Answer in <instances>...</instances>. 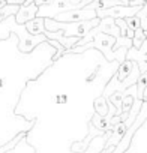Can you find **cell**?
Listing matches in <instances>:
<instances>
[{"mask_svg": "<svg viewBox=\"0 0 147 153\" xmlns=\"http://www.w3.org/2000/svg\"><path fill=\"white\" fill-rule=\"evenodd\" d=\"M93 108H95V113L101 117H107L108 114V99L105 96H98L93 102Z\"/></svg>", "mask_w": 147, "mask_h": 153, "instance_id": "11", "label": "cell"}, {"mask_svg": "<svg viewBox=\"0 0 147 153\" xmlns=\"http://www.w3.org/2000/svg\"><path fill=\"white\" fill-rule=\"evenodd\" d=\"M143 101H147V89L144 90V96H143Z\"/></svg>", "mask_w": 147, "mask_h": 153, "instance_id": "22", "label": "cell"}, {"mask_svg": "<svg viewBox=\"0 0 147 153\" xmlns=\"http://www.w3.org/2000/svg\"><path fill=\"white\" fill-rule=\"evenodd\" d=\"M146 41H147V39H146L144 30H143V29H138V30H135V33H134V38H132V48H135V50L141 48V45H143Z\"/></svg>", "mask_w": 147, "mask_h": 153, "instance_id": "15", "label": "cell"}, {"mask_svg": "<svg viewBox=\"0 0 147 153\" xmlns=\"http://www.w3.org/2000/svg\"><path fill=\"white\" fill-rule=\"evenodd\" d=\"M45 36H47L48 41L59 42L65 50L74 48V47L78 44V41H80V38H68V36H65V33L62 30H59V32H45Z\"/></svg>", "mask_w": 147, "mask_h": 153, "instance_id": "8", "label": "cell"}, {"mask_svg": "<svg viewBox=\"0 0 147 153\" xmlns=\"http://www.w3.org/2000/svg\"><path fill=\"white\" fill-rule=\"evenodd\" d=\"M116 45V38L110 36V35H105V33H98L89 44L83 45V47H74L71 50H66L63 56H68V54H83L86 53L87 50H98L104 59L108 62V63H123L126 60V53H128V48H119V50H113Z\"/></svg>", "mask_w": 147, "mask_h": 153, "instance_id": "1", "label": "cell"}, {"mask_svg": "<svg viewBox=\"0 0 147 153\" xmlns=\"http://www.w3.org/2000/svg\"><path fill=\"white\" fill-rule=\"evenodd\" d=\"M122 101H123V93H120V92H116L108 98V102L111 105H114V108L117 110V116L122 114Z\"/></svg>", "mask_w": 147, "mask_h": 153, "instance_id": "14", "label": "cell"}, {"mask_svg": "<svg viewBox=\"0 0 147 153\" xmlns=\"http://www.w3.org/2000/svg\"><path fill=\"white\" fill-rule=\"evenodd\" d=\"M143 6H125V5H119V6H113L110 9H101L96 11V15L99 20L102 18H114V20H126L131 17H135Z\"/></svg>", "mask_w": 147, "mask_h": 153, "instance_id": "3", "label": "cell"}, {"mask_svg": "<svg viewBox=\"0 0 147 153\" xmlns=\"http://www.w3.org/2000/svg\"><path fill=\"white\" fill-rule=\"evenodd\" d=\"M144 2H146V5H147V0H144Z\"/></svg>", "mask_w": 147, "mask_h": 153, "instance_id": "24", "label": "cell"}, {"mask_svg": "<svg viewBox=\"0 0 147 153\" xmlns=\"http://www.w3.org/2000/svg\"><path fill=\"white\" fill-rule=\"evenodd\" d=\"M27 32L33 36H39V35H45V18H41V17H36L35 20L29 21L24 24Z\"/></svg>", "mask_w": 147, "mask_h": 153, "instance_id": "10", "label": "cell"}, {"mask_svg": "<svg viewBox=\"0 0 147 153\" xmlns=\"http://www.w3.org/2000/svg\"><path fill=\"white\" fill-rule=\"evenodd\" d=\"M126 60H132L138 65L140 72L144 74L147 72V41L141 45V48H129L126 53Z\"/></svg>", "mask_w": 147, "mask_h": 153, "instance_id": "6", "label": "cell"}, {"mask_svg": "<svg viewBox=\"0 0 147 153\" xmlns=\"http://www.w3.org/2000/svg\"><path fill=\"white\" fill-rule=\"evenodd\" d=\"M93 0H81V3H78L77 5V9H81V8H84V6H87L89 3H92ZM120 2H123L125 5H128L129 6V0H120Z\"/></svg>", "mask_w": 147, "mask_h": 153, "instance_id": "19", "label": "cell"}, {"mask_svg": "<svg viewBox=\"0 0 147 153\" xmlns=\"http://www.w3.org/2000/svg\"><path fill=\"white\" fill-rule=\"evenodd\" d=\"M126 131H128L126 123H123V122H122V123L116 125V126L111 129V135H110V138L107 140L105 147H117V146H119V143L123 140V137H125Z\"/></svg>", "mask_w": 147, "mask_h": 153, "instance_id": "9", "label": "cell"}, {"mask_svg": "<svg viewBox=\"0 0 147 153\" xmlns=\"http://www.w3.org/2000/svg\"><path fill=\"white\" fill-rule=\"evenodd\" d=\"M24 135H26L24 132H23V134H18V135H17V137H15V138H14L12 141H9V143H8L6 146H3L2 149H0V153H6V152H8L9 149H14V147L17 146V143H18V141H20V140H21V138H23Z\"/></svg>", "mask_w": 147, "mask_h": 153, "instance_id": "18", "label": "cell"}, {"mask_svg": "<svg viewBox=\"0 0 147 153\" xmlns=\"http://www.w3.org/2000/svg\"><path fill=\"white\" fill-rule=\"evenodd\" d=\"M147 89V72L141 74L140 78H138V83H137V99L143 101V96H144V90Z\"/></svg>", "mask_w": 147, "mask_h": 153, "instance_id": "13", "label": "cell"}, {"mask_svg": "<svg viewBox=\"0 0 147 153\" xmlns=\"http://www.w3.org/2000/svg\"><path fill=\"white\" fill-rule=\"evenodd\" d=\"M38 11H39V6H36L35 3L20 6V11H18L17 15H15V21H17V24L24 26L26 23L35 20L36 15H38Z\"/></svg>", "mask_w": 147, "mask_h": 153, "instance_id": "7", "label": "cell"}, {"mask_svg": "<svg viewBox=\"0 0 147 153\" xmlns=\"http://www.w3.org/2000/svg\"><path fill=\"white\" fill-rule=\"evenodd\" d=\"M95 18H98L96 11L89 9V8H81V9H71L68 12L59 14L53 20L59 23H81V21H90Z\"/></svg>", "mask_w": 147, "mask_h": 153, "instance_id": "4", "label": "cell"}, {"mask_svg": "<svg viewBox=\"0 0 147 153\" xmlns=\"http://www.w3.org/2000/svg\"><path fill=\"white\" fill-rule=\"evenodd\" d=\"M27 0H6L8 5H18V6H23Z\"/></svg>", "mask_w": 147, "mask_h": 153, "instance_id": "21", "label": "cell"}, {"mask_svg": "<svg viewBox=\"0 0 147 153\" xmlns=\"http://www.w3.org/2000/svg\"><path fill=\"white\" fill-rule=\"evenodd\" d=\"M54 2V0H35V5L36 6H48Z\"/></svg>", "mask_w": 147, "mask_h": 153, "instance_id": "20", "label": "cell"}, {"mask_svg": "<svg viewBox=\"0 0 147 153\" xmlns=\"http://www.w3.org/2000/svg\"><path fill=\"white\" fill-rule=\"evenodd\" d=\"M144 35H146V39H147V30H146V32H144Z\"/></svg>", "mask_w": 147, "mask_h": 153, "instance_id": "23", "label": "cell"}, {"mask_svg": "<svg viewBox=\"0 0 147 153\" xmlns=\"http://www.w3.org/2000/svg\"><path fill=\"white\" fill-rule=\"evenodd\" d=\"M71 9H77V6H74L71 3V0H54V2L48 6H39L38 15L41 18H56V15L68 12Z\"/></svg>", "mask_w": 147, "mask_h": 153, "instance_id": "5", "label": "cell"}, {"mask_svg": "<svg viewBox=\"0 0 147 153\" xmlns=\"http://www.w3.org/2000/svg\"><path fill=\"white\" fill-rule=\"evenodd\" d=\"M140 75H141V72H140L138 65L132 60H125L123 63L119 65L114 75L105 84V87L102 90V96H105L108 99L116 92L123 93L125 90H128L129 87H132L138 83Z\"/></svg>", "mask_w": 147, "mask_h": 153, "instance_id": "2", "label": "cell"}, {"mask_svg": "<svg viewBox=\"0 0 147 153\" xmlns=\"http://www.w3.org/2000/svg\"><path fill=\"white\" fill-rule=\"evenodd\" d=\"M18 11H20V6L18 5H6V6H3L2 9H0V23H3L9 17L17 15Z\"/></svg>", "mask_w": 147, "mask_h": 153, "instance_id": "12", "label": "cell"}, {"mask_svg": "<svg viewBox=\"0 0 147 153\" xmlns=\"http://www.w3.org/2000/svg\"><path fill=\"white\" fill-rule=\"evenodd\" d=\"M137 17L140 18V23H141V29L146 32L147 30V5H144L141 8V11L137 14Z\"/></svg>", "mask_w": 147, "mask_h": 153, "instance_id": "16", "label": "cell"}, {"mask_svg": "<svg viewBox=\"0 0 147 153\" xmlns=\"http://www.w3.org/2000/svg\"><path fill=\"white\" fill-rule=\"evenodd\" d=\"M125 21H126L128 27H129L132 32H135V30L141 29V23H140V18H138L137 15H135V17H131V18H126Z\"/></svg>", "mask_w": 147, "mask_h": 153, "instance_id": "17", "label": "cell"}]
</instances>
